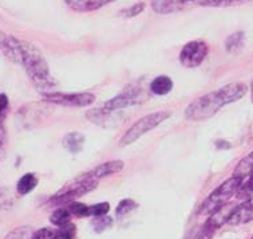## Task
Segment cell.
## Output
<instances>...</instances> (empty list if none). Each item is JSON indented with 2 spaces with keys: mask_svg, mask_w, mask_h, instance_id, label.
Returning <instances> with one entry per match:
<instances>
[{
  "mask_svg": "<svg viewBox=\"0 0 253 239\" xmlns=\"http://www.w3.org/2000/svg\"><path fill=\"white\" fill-rule=\"evenodd\" d=\"M248 179L241 183L239 191H237V198L239 199H247L251 198L253 193V172L249 176Z\"/></svg>",
  "mask_w": 253,
  "mask_h": 239,
  "instance_id": "cell-25",
  "label": "cell"
},
{
  "mask_svg": "<svg viewBox=\"0 0 253 239\" xmlns=\"http://www.w3.org/2000/svg\"><path fill=\"white\" fill-rule=\"evenodd\" d=\"M115 0H65L66 5L75 12H91L97 11L107 4L114 3Z\"/></svg>",
  "mask_w": 253,
  "mask_h": 239,
  "instance_id": "cell-13",
  "label": "cell"
},
{
  "mask_svg": "<svg viewBox=\"0 0 253 239\" xmlns=\"http://www.w3.org/2000/svg\"><path fill=\"white\" fill-rule=\"evenodd\" d=\"M145 100H146V94H143L142 90L130 89V90L121 93L120 96L114 97V98H111V100L105 102L103 108L107 109V111H121V109L127 108V106L141 104Z\"/></svg>",
  "mask_w": 253,
  "mask_h": 239,
  "instance_id": "cell-8",
  "label": "cell"
},
{
  "mask_svg": "<svg viewBox=\"0 0 253 239\" xmlns=\"http://www.w3.org/2000/svg\"><path fill=\"white\" fill-rule=\"evenodd\" d=\"M11 198L9 195L5 192L4 189H0V208H5L11 206Z\"/></svg>",
  "mask_w": 253,
  "mask_h": 239,
  "instance_id": "cell-33",
  "label": "cell"
},
{
  "mask_svg": "<svg viewBox=\"0 0 253 239\" xmlns=\"http://www.w3.org/2000/svg\"><path fill=\"white\" fill-rule=\"evenodd\" d=\"M69 210L73 215L78 216V218L90 216L88 215V208H90V206H86V204H82V203L78 202H71L69 203Z\"/></svg>",
  "mask_w": 253,
  "mask_h": 239,
  "instance_id": "cell-29",
  "label": "cell"
},
{
  "mask_svg": "<svg viewBox=\"0 0 253 239\" xmlns=\"http://www.w3.org/2000/svg\"><path fill=\"white\" fill-rule=\"evenodd\" d=\"M84 143H86V137L79 132H71V133L66 134L63 138V145L71 153H78L82 151Z\"/></svg>",
  "mask_w": 253,
  "mask_h": 239,
  "instance_id": "cell-16",
  "label": "cell"
},
{
  "mask_svg": "<svg viewBox=\"0 0 253 239\" xmlns=\"http://www.w3.org/2000/svg\"><path fill=\"white\" fill-rule=\"evenodd\" d=\"M209 53L207 42L192 41L188 42L180 53V62L184 67L193 69L203 63Z\"/></svg>",
  "mask_w": 253,
  "mask_h": 239,
  "instance_id": "cell-7",
  "label": "cell"
},
{
  "mask_svg": "<svg viewBox=\"0 0 253 239\" xmlns=\"http://www.w3.org/2000/svg\"><path fill=\"white\" fill-rule=\"evenodd\" d=\"M110 210V204L109 203H98L94 206H90L88 208V215L90 216H101L106 215Z\"/></svg>",
  "mask_w": 253,
  "mask_h": 239,
  "instance_id": "cell-31",
  "label": "cell"
},
{
  "mask_svg": "<svg viewBox=\"0 0 253 239\" xmlns=\"http://www.w3.org/2000/svg\"><path fill=\"white\" fill-rule=\"evenodd\" d=\"M197 1L198 0H152V8L157 14L169 15L180 12Z\"/></svg>",
  "mask_w": 253,
  "mask_h": 239,
  "instance_id": "cell-11",
  "label": "cell"
},
{
  "mask_svg": "<svg viewBox=\"0 0 253 239\" xmlns=\"http://www.w3.org/2000/svg\"><path fill=\"white\" fill-rule=\"evenodd\" d=\"M7 153V129L0 121V161H3Z\"/></svg>",
  "mask_w": 253,
  "mask_h": 239,
  "instance_id": "cell-32",
  "label": "cell"
},
{
  "mask_svg": "<svg viewBox=\"0 0 253 239\" xmlns=\"http://www.w3.org/2000/svg\"><path fill=\"white\" fill-rule=\"evenodd\" d=\"M38 185L37 176L34 174H26L20 179H19L18 184H16V191L19 195H27L33 191Z\"/></svg>",
  "mask_w": 253,
  "mask_h": 239,
  "instance_id": "cell-18",
  "label": "cell"
},
{
  "mask_svg": "<svg viewBox=\"0 0 253 239\" xmlns=\"http://www.w3.org/2000/svg\"><path fill=\"white\" fill-rule=\"evenodd\" d=\"M33 239H59V237H58V230L43 227L34 233Z\"/></svg>",
  "mask_w": 253,
  "mask_h": 239,
  "instance_id": "cell-30",
  "label": "cell"
},
{
  "mask_svg": "<svg viewBox=\"0 0 253 239\" xmlns=\"http://www.w3.org/2000/svg\"><path fill=\"white\" fill-rule=\"evenodd\" d=\"M248 92V86L243 82L228 83L214 92L208 93L190 102L185 111L186 119L190 121H204L216 115L222 106L241 100Z\"/></svg>",
  "mask_w": 253,
  "mask_h": 239,
  "instance_id": "cell-1",
  "label": "cell"
},
{
  "mask_svg": "<svg viewBox=\"0 0 253 239\" xmlns=\"http://www.w3.org/2000/svg\"><path fill=\"white\" fill-rule=\"evenodd\" d=\"M173 89V81L168 75H160L152 81L150 83V90L156 96H166L169 94Z\"/></svg>",
  "mask_w": 253,
  "mask_h": 239,
  "instance_id": "cell-17",
  "label": "cell"
},
{
  "mask_svg": "<svg viewBox=\"0 0 253 239\" xmlns=\"http://www.w3.org/2000/svg\"><path fill=\"white\" fill-rule=\"evenodd\" d=\"M115 111H107L105 108H99V109H92V111H88L86 113V117H87L91 122L97 125H101V126H105V128H109V126H113V125L118 124V116H114Z\"/></svg>",
  "mask_w": 253,
  "mask_h": 239,
  "instance_id": "cell-14",
  "label": "cell"
},
{
  "mask_svg": "<svg viewBox=\"0 0 253 239\" xmlns=\"http://www.w3.org/2000/svg\"><path fill=\"white\" fill-rule=\"evenodd\" d=\"M253 172V151L249 153L248 156H245L243 160L240 161L235 170L236 178H241L245 179L247 176H249Z\"/></svg>",
  "mask_w": 253,
  "mask_h": 239,
  "instance_id": "cell-19",
  "label": "cell"
},
{
  "mask_svg": "<svg viewBox=\"0 0 253 239\" xmlns=\"http://www.w3.org/2000/svg\"><path fill=\"white\" fill-rule=\"evenodd\" d=\"M235 210V207L232 206H222L220 210H217L213 214H211V218L208 219L207 223L204 225V229L201 230V234L198 235V239H211L212 235L216 233L221 226L224 223H228L230 214Z\"/></svg>",
  "mask_w": 253,
  "mask_h": 239,
  "instance_id": "cell-10",
  "label": "cell"
},
{
  "mask_svg": "<svg viewBox=\"0 0 253 239\" xmlns=\"http://www.w3.org/2000/svg\"><path fill=\"white\" fill-rule=\"evenodd\" d=\"M98 181L99 180L94 179L92 176H90L88 172L82 174V175L77 176L75 179L65 184V187L51 198L50 203L51 204H56V206H62L65 203L75 202L78 198L86 195L94 188H97Z\"/></svg>",
  "mask_w": 253,
  "mask_h": 239,
  "instance_id": "cell-3",
  "label": "cell"
},
{
  "mask_svg": "<svg viewBox=\"0 0 253 239\" xmlns=\"http://www.w3.org/2000/svg\"><path fill=\"white\" fill-rule=\"evenodd\" d=\"M22 39L12 37L9 34L0 31V51L3 53L5 58H8L11 62L22 66L23 62V47H22Z\"/></svg>",
  "mask_w": 253,
  "mask_h": 239,
  "instance_id": "cell-9",
  "label": "cell"
},
{
  "mask_svg": "<svg viewBox=\"0 0 253 239\" xmlns=\"http://www.w3.org/2000/svg\"><path fill=\"white\" fill-rule=\"evenodd\" d=\"M113 225V219L110 216L101 215V216H94V219L91 221V226L94 231L97 233H102V231L107 230L109 227H111Z\"/></svg>",
  "mask_w": 253,
  "mask_h": 239,
  "instance_id": "cell-24",
  "label": "cell"
},
{
  "mask_svg": "<svg viewBox=\"0 0 253 239\" xmlns=\"http://www.w3.org/2000/svg\"><path fill=\"white\" fill-rule=\"evenodd\" d=\"M251 96H252V101H253V82H252V86H251Z\"/></svg>",
  "mask_w": 253,
  "mask_h": 239,
  "instance_id": "cell-35",
  "label": "cell"
},
{
  "mask_svg": "<svg viewBox=\"0 0 253 239\" xmlns=\"http://www.w3.org/2000/svg\"><path fill=\"white\" fill-rule=\"evenodd\" d=\"M33 234L34 231L30 226H22L8 233L4 239H33Z\"/></svg>",
  "mask_w": 253,
  "mask_h": 239,
  "instance_id": "cell-23",
  "label": "cell"
},
{
  "mask_svg": "<svg viewBox=\"0 0 253 239\" xmlns=\"http://www.w3.org/2000/svg\"><path fill=\"white\" fill-rule=\"evenodd\" d=\"M171 116L170 112H156V113H152V115H147L142 119H139L137 122H134L131 126L129 128V130L122 136L121 138V147H127V145H131L133 143H135L138 138H141L143 134L152 132L153 129L157 128L158 125L162 124L165 120H168Z\"/></svg>",
  "mask_w": 253,
  "mask_h": 239,
  "instance_id": "cell-5",
  "label": "cell"
},
{
  "mask_svg": "<svg viewBox=\"0 0 253 239\" xmlns=\"http://www.w3.org/2000/svg\"><path fill=\"white\" fill-rule=\"evenodd\" d=\"M7 108H8V97L7 94H0V119L3 117Z\"/></svg>",
  "mask_w": 253,
  "mask_h": 239,
  "instance_id": "cell-34",
  "label": "cell"
},
{
  "mask_svg": "<svg viewBox=\"0 0 253 239\" xmlns=\"http://www.w3.org/2000/svg\"><path fill=\"white\" fill-rule=\"evenodd\" d=\"M124 168V163L121 160H111V161H106V163H102L98 167H95L94 170L88 171V174L90 176H92L94 179L101 180L103 178H106V176H110L113 174H117V172H120Z\"/></svg>",
  "mask_w": 253,
  "mask_h": 239,
  "instance_id": "cell-15",
  "label": "cell"
},
{
  "mask_svg": "<svg viewBox=\"0 0 253 239\" xmlns=\"http://www.w3.org/2000/svg\"><path fill=\"white\" fill-rule=\"evenodd\" d=\"M143 9H145V3L143 1H139V3H135L131 7L126 9H122L120 12V15L122 18H134V16H138L141 12H143Z\"/></svg>",
  "mask_w": 253,
  "mask_h": 239,
  "instance_id": "cell-27",
  "label": "cell"
},
{
  "mask_svg": "<svg viewBox=\"0 0 253 239\" xmlns=\"http://www.w3.org/2000/svg\"><path fill=\"white\" fill-rule=\"evenodd\" d=\"M241 178H236V176H232L230 179H228L226 181L221 184L218 188H216L213 191L209 196H208L204 203L200 207V211L198 214L201 215H211L217 210H220L222 206H225L226 203L229 202L230 198L237 193L240 185L243 183Z\"/></svg>",
  "mask_w": 253,
  "mask_h": 239,
  "instance_id": "cell-4",
  "label": "cell"
},
{
  "mask_svg": "<svg viewBox=\"0 0 253 239\" xmlns=\"http://www.w3.org/2000/svg\"><path fill=\"white\" fill-rule=\"evenodd\" d=\"M243 43H244V32H235L230 37H228V39L225 41V49L229 53H235L243 46Z\"/></svg>",
  "mask_w": 253,
  "mask_h": 239,
  "instance_id": "cell-21",
  "label": "cell"
},
{
  "mask_svg": "<svg viewBox=\"0 0 253 239\" xmlns=\"http://www.w3.org/2000/svg\"><path fill=\"white\" fill-rule=\"evenodd\" d=\"M251 0H198L197 4L203 7H214V8H224V7H235L248 3Z\"/></svg>",
  "mask_w": 253,
  "mask_h": 239,
  "instance_id": "cell-20",
  "label": "cell"
},
{
  "mask_svg": "<svg viewBox=\"0 0 253 239\" xmlns=\"http://www.w3.org/2000/svg\"><path fill=\"white\" fill-rule=\"evenodd\" d=\"M253 221V198L245 200L240 206L235 207V210L230 214L228 223L232 226L245 225Z\"/></svg>",
  "mask_w": 253,
  "mask_h": 239,
  "instance_id": "cell-12",
  "label": "cell"
},
{
  "mask_svg": "<svg viewBox=\"0 0 253 239\" xmlns=\"http://www.w3.org/2000/svg\"><path fill=\"white\" fill-rule=\"evenodd\" d=\"M43 100L50 104L67 108H86L95 101V96L91 93H48L43 94Z\"/></svg>",
  "mask_w": 253,
  "mask_h": 239,
  "instance_id": "cell-6",
  "label": "cell"
},
{
  "mask_svg": "<svg viewBox=\"0 0 253 239\" xmlns=\"http://www.w3.org/2000/svg\"><path fill=\"white\" fill-rule=\"evenodd\" d=\"M22 47H23V62H22V66L26 70L30 81L33 82L34 86L42 94L54 93L56 82L55 79L52 78V75H51L48 63L44 60L42 51L35 45L26 41L22 42Z\"/></svg>",
  "mask_w": 253,
  "mask_h": 239,
  "instance_id": "cell-2",
  "label": "cell"
},
{
  "mask_svg": "<svg viewBox=\"0 0 253 239\" xmlns=\"http://www.w3.org/2000/svg\"><path fill=\"white\" fill-rule=\"evenodd\" d=\"M137 207H138V204L134 202V200H131V199H125V200H122V202L118 204V207H117L115 212H117V216H121V218H122V216L127 215L129 212H131Z\"/></svg>",
  "mask_w": 253,
  "mask_h": 239,
  "instance_id": "cell-26",
  "label": "cell"
},
{
  "mask_svg": "<svg viewBox=\"0 0 253 239\" xmlns=\"http://www.w3.org/2000/svg\"><path fill=\"white\" fill-rule=\"evenodd\" d=\"M70 218H71V212H70L69 208H58V210L54 211V214L51 215L50 221L52 225L60 227V226L69 223Z\"/></svg>",
  "mask_w": 253,
  "mask_h": 239,
  "instance_id": "cell-22",
  "label": "cell"
},
{
  "mask_svg": "<svg viewBox=\"0 0 253 239\" xmlns=\"http://www.w3.org/2000/svg\"><path fill=\"white\" fill-rule=\"evenodd\" d=\"M75 235H77V227L71 222L60 226L59 230H58V237H59V239H74Z\"/></svg>",
  "mask_w": 253,
  "mask_h": 239,
  "instance_id": "cell-28",
  "label": "cell"
}]
</instances>
